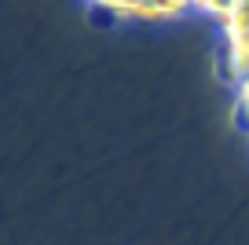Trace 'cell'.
Listing matches in <instances>:
<instances>
[{
  "label": "cell",
  "mask_w": 249,
  "mask_h": 245,
  "mask_svg": "<svg viewBox=\"0 0 249 245\" xmlns=\"http://www.w3.org/2000/svg\"><path fill=\"white\" fill-rule=\"evenodd\" d=\"M88 4H95V0H88Z\"/></svg>",
  "instance_id": "2"
},
{
  "label": "cell",
  "mask_w": 249,
  "mask_h": 245,
  "mask_svg": "<svg viewBox=\"0 0 249 245\" xmlns=\"http://www.w3.org/2000/svg\"><path fill=\"white\" fill-rule=\"evenodd\" d=\"M234 117H238V124L249 132V77L242 85H234Z\"/></svg>",
  "instance_id": "1"
}]
</instances>
